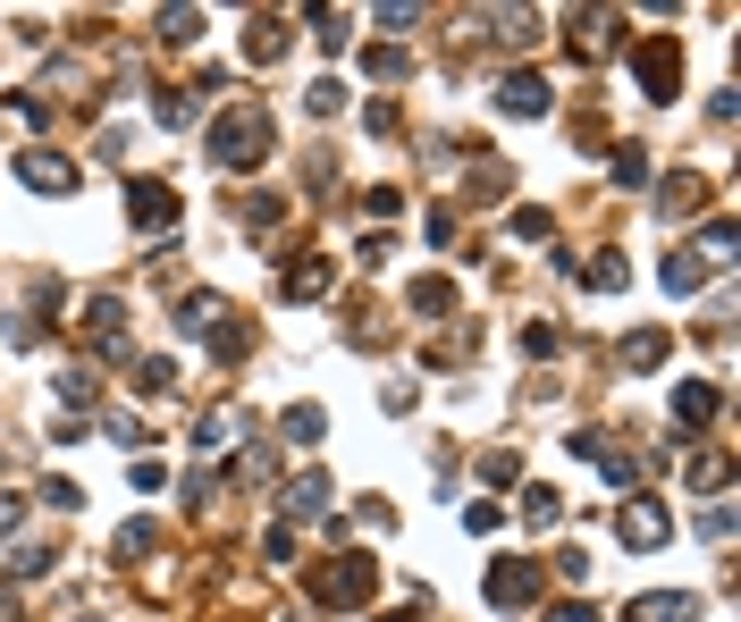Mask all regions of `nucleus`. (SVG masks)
Instances as JSON below:
<instances>
[{
	"instance_id": "obj_1",
	"label": "nucleus",
	"mask_w": 741,
	"mask_h": 622,
	"mask_svg": "<svg viewBox=\"0 0 741 622\" xmlns=\"http://www.w3.org/2000/svg\"><path fill=\"white\" fill-rule=\"evenodd\" d=\"M270 144H279V119L261 101H227L220 119H211V169H261Z\"/></svg>"
},
{
	"instance_id": "obj_2",
	"label": "nucleus",
	"mask_w": 741,
	"mask_h": 622,
	"mask_svg": "<svg viewBox=\"0 0 741 622\" xmlns=\"http://www.w3.org/2000/svg\"><path fill=\"white\" fill-rule=\"evenodd\" d=\"M312 597L355 614V606H371V597H380V563H371V556H337V563H321V572H312Z\"/></svg>"
},
{
	"instance_id": "obj_3",
	"label": "nucleus",
	"mask_w": 741,
	"mask_h": 622,
	"mask_svg": "<svg viewBox=\"0 0 741 622\" xmlns=\"http://www.w3.org/2000/svg\"><path fill=\"white\" fill-rule=\"evenodd\" d=\"M632 76H641L649 101H675L682 94V34H641L632 42Z\"/></svg>"
},
{
	"instance_id": "obj_4",
	"label": "nucleus",
	"mask_w": 741,
	"mask_h": 622,
	"mask_svg": "<svg viewBox=\"0 0 741 622\" xmlns=\"http://www.w3.org/2000/svg\"><path fill=\"white\" fill-rule=\"evenodd\" d=\"M615 538H623L632 556H649V547L675 538V513H666L657 497H623V505H615Z\"/></svg>"
},
{
	"instance_id": "obj_5",
	"label": "nucleus",
	"mask_w": 741,
	"mask_h": 622,
	"mask_svg": "<svg viewBox=\"0 0 741 622\" xmlns=\"http://www.w3.org/2000/svg\"><path fill=\"white\" fill-rule=\"evenodd\" d=\"M531 597H540V563H522V556L489 563V606H497V614H522Z\"/></svg>"
},
{
	"instance_id": "obj_6",
	"label": "nucleus",
	"mask_w": 741,
	"mask_h": 622,
	"mask_svg": "<svg viewBox=\"0 0 741 622\" xmlns=\"http://www.w3.org/2000/svg\"><path fill=\"white\" fill-rule=\"evenodd\" d=\"M127 219L144 227V236H169V227H177V194H169L161 177H135L127 186Z\"/></svg>"
},
{
	"instance_id": "obj_7",
	"label": "nucleus",
	"mask_w": 741,
	"mask_h": 622,
	"mask_svg": "<svg viewBox=\"0 0 741 622\" xmlns=\"http://www.w3.org/2000/svg\"><path fill=\"white\" fill-rule=\"evenodd\" d=\"M17 186H34V194H76V160H60V152H17Z\"/></svg>"
},
{
	"instance_id": "obj_8",
	"label": "nucleus",
	"mask_w": 741,
	"mask_h": 622,
	"mask_svg": "<svg viewBox=\"0 0 741 622\" xmlns=\"http://www.w3.org/2000/svg\"><path fill=\"white\" fill-rule=\"evenodd\" d=\"M548 76H540V67H515V76H506V85H497V110H506V119H540V110H548Z\"/></svg>"
},
{
	"instance_id": "obj_9",
	"label": "nucleus",
	"mask_w": 741,
	"mask_h": 622,
	"mask_svg": "<svg viewBox=\"0 0 741 622\" xmlns=\"http://www.w3.org/2000/svg\"><path fill=\"white\" fill-rule=\"evenodd\" d=\"M279 513H287V522H321L329 513V471H295L287 488H279Z\"/></svg>"
},
{
	"instance_id": "obj_10",
	"label": "nucleus",
	"mask_w": 741,
	"mask_h": 622,
	"mask_svg": "<svg viewBox=\"0 0 741 622\" xmlns=\"http://www.w3.org/2000/svg\"><path fill=\"white\" fill-rule=\"evenodd\" d=\"M287 42H295V26H287V17H279V9H254V26H245V60H254V67H270L279 51H287Z\"/></svg>"
},
{
	"instance_id": "obj_11",
	"label": "nucleus",
	"mask_w": 741,
	"mask_h": 622,
	"mask_svg": "<svg viewBox=\"0 0 741 622\" xmlns=\"http://www.w3.org/2000/svg\"><path fill=\"white\" fill-rule=\"evenodd\" d=\"M623 622H700V597H682V589H649L623 606Z\"/></svg>"
},
{
	"instance_id": "obj_12",
	"label": "nucleus",
	"mask_w": 741,
	"mask_h": 622,
	"mask_svg": "<svg viewBox=\"0 0 741 622\" xmlns=\"http://www.w3.org/2000/svg\"><path fill=\"white\" fill-rule=\"evenodd\" d=\"M565 26H573V51H581V60H598V51H607V34H623V17H607V9H565Z\"/></svg>"
},
{
	"instance_id": "obj_13",
	"label": "nucleus",
	"mask_w": 741,
	"mask_h": 622,
	"mask_svg": "<svg viewBox=\"0 0 741 622\" xmlns=\"http://www.w3.org/2000/svg\"><path fill=\"white\" fill-rule=\"evenodd\" d=\"M682 480H691L700 497H725V480H733V455H725V446H700V455L682 463Z\"/></svg>"
},
{
	"instance_id": "obj_14",
	"label": "nucleus",
	"mask_w": 741,
	"mask_h": 622,
	"mask_svg": "<svg viewBox=\"0 0 741 622\" xmlns=\"http://www.w3.org/2000/svg\"><path fill=\"white\" fill-rule=\"evenodd\" d=\"M716 405H725V396H716L708 378H682V387H675V421H682V430H708Z\"/></svg>"
},
{
	"instance_id": "obj_15",
	"label": "nucleus",
	"mask_w": 741,
	"mask_h": 622,
	"mask_svg": "<svg viewBox=\"0 0 741 622\" xmlns=\"http://www.w3.org/2000/svg\"><path fill=\"white\" fill-rule=\"evenodd\" d=\"M329 278H337V270H329V252H304V261L287 270V303H321Z\"/></svg>"
},
{
	"instance_id": "obj_16",
	"label": "nucleus",
	"mask_w": 741,
	"mask_h": 622,
	"mask_svg": "<svg viewBox=\"0 0 741 622\" xmlns=\"http://www.w3.org/2000/svg\"><path fill=\"white\" fill-rule=\"evenodd\" d=\"M202 337H211V362H245V353H254V328H245L236 311H220V320H211Z\"/></svg>"
},
{
	"instance_id": "obj_17",
	"label": "nucleus",
	"mask_w": 741,
	"mask_h": 622,
	"mask_svg": "<svg viewBox=\"0 0 741 622\" xmlns=\"http://www.w3.org/2000/svg\"><path fill=\"white\" fill-rule=\"evenodd\" d=\"M85 337L119 345V337H127V303H119V295H94V303H85Z\"/></svg>"
},
{
	"instance_id": "obj_18",
	"label": "nucleus",
	"mask_w": 741,
	"mask_h": 622,
	"mask_svg": "<svg viewBox=\"0 0 741 622\" xmlns=\"http://www.w3.org/2000/svg\"><path fill=\"white\" fill-rule=\"evenodd\" d=\"M657 278H666V295H700V278H708V261H700V252H666V261H657Z\"/></svg>"
},
{
	"instance_id": "obj_19",
	"label": "nucleus",
	"mask_w": 741,
	"mask_h": 622,
	"mask_svg": "<svg viewBox=\"0 0 741 622\" xmlns=\"http://www.w3.org/2000/svg\"><path fill=\"white\" fill-rule=\"evenodd\" d=\"M666 328H632V337H623V353H615V362H623V371H657V362H666Z\"/></svg>"
},
{
	"instance_id": "obj_20",
	"label": "nucleus",
	"mask_w": 741,
	"mask_h": 622,
	"mask_svg": "<svg viewBox=\"0 0 741 622\" xmlns=\"http://www.w3.org/2000/svg\"><path fill=\"white\" fill-rule=\"evenodd\" d=\"M236 430H245V412H236V405H227V412H202V421H194V446H202V455H227Z\"/></svg>"
},
{
	"instance_id": "obj_21",
	"label": "nucleus",
	"mask_w": 741,
	"mask_h": 622,
	"mask_svg": "<svg viewBox=\"0 0 741 622\" xmlns=\"http://www.w3.org/2000/svg\"><path fill=\"white\" fill-rule=\"evenodd\" d=\"M481 26H489V34H497V42H515V51H522V42H531V34L548 26V17H540V9H489Z\"/></svg>"
},
{
	"instance_id": "obj_22",
	"label": "nucleus",
	"mask_w": 741,
	"mask_h": 622,
	"mask_svg": "<svg viewBox=\"0 0 741 622\" xmlns=\"http://www.w3.org/2000/svg\"><path fill=\"white\" fill-rule=\"evenodd\" d=\"M127 378H135V396H169V387H177V362H169V353H135Z\"/></svg>"
},
{
	"instance_id": "obj_23",
	"label": "nucleus",
	"mask_w": 741,
	"mask_h": 622,
	"mask_svg": "<svg viewBox=\"0 0 741 622\" xmlns=\"http://www.w3.org/2000/svg\"><path fill=\"white\" fill-rule=\"evenodd\" d=\"M321 430H329L321 405H287V421H279V437H287V446H321Z\"/></svg>"
},
{
	"instance_id": "obj_24",
	"label": "nucleus",
	"mask_w": 741,
	"mask_h": 622,
	"mask_svg": "<svg viewBox=\"0 0 741 622\" xmlns=\"http://www.w3.org/2000/svg\"><path fill=\"white\" fill-rule=\"evenodd\" d=\"M700 202H708V186H700V177H666V186H657V211H666V219L700 211Z\"/></svg>"
},
{
	"instance_id": "obj_25",
	"label": "nucleus",
	"mask_w": 741,
	"mask_h": 622,
	"mask_svg": "<svg viewBox=\"0 0 741 622\" xmlns=\"http://www.w3.org/2000/svg\"><path fill=\"white\" fill-rule=\"evenodd\" d=\"M607 177H615V186H649V152H641V144H615Z\"/></svg>"
},
{
	"instance_id": "obj_26",
	"label": "nucleus",
	"mask_w": 741,
	"mask_h": 622,
	"mask_svg": "<svg viewBox=\"0 0 741 622\" xmlns=\"http://www.w3.org/2000/svg\"><path fill=\"white\" fill-rule=\"evenodd\" d=\"M590 286H598V295H623V286H632V261H623V252H598V261H590Z\"/></svg>"
},
{
	"instance_id": "obj_27",
	"label": "nucleus",
	"mask_w": 741,
	"mask_h": 622,
	"mask_svg": "<svg viewBox=\"0 0 741 622\" xmlns=\"http://www.w3.org/2000/svg\"><path fill=\"white\" fill-rule=\"evenodd\" d=\"M220 295H186V303H177V337H202V328H211V320H220Z\"/></svg>"
},
{
	"instance_id": "obj_28",
	"label": "nucleus",
	"mask_w": 741,
	"mask_h": 622,
	"mask_svg": "<svg viewBox=\"0 0 741 622\" xmlns=\"http://www.w3.org/2000/svg\"><path fill=\"white\" fill-rule=\"evenodd\" d=\"M152 26H161V42H169V51H186L194 34H202V9H161Z\"/></svg>"
},
{
	"instance_id": "obj_29",
	"label": "nucleus",
	"mask_w": 741,
	"mask_h": 622,
	"mask_svg": "<svg viewBox=\"0 0 741 622\" xmlns=\"http://www.w3.org/2000/svg\"><path fill=\"white\" fill-rule=\"evenodd\" d=\"M413 311H421V320H447V311H455V286L447 278H413Z\"/></svg>"
},
{
	"instance_id": "obj_30",
	"label": "nucleus",
	"mask_w": 741,
	"mask_h": 622,
	"mask_svg": "<svg viewBox=\"0 0 741 622\" xmlns=\"http://www.w3.org/2000/svg\"><path fill=\"white\" fill-rule=\"evenodd\" d=\"M270 463H279V455H270V437H254V446L236 455V488H261V480H270Z\"/></svg>"
},
{
	"instance_id": "obj_31",
	"label": "nucleus",
	"mask_w": 741,
	"mask_h": 622,
	"mask_svg": "<svg viewBox=\"0 0 741 622\" xmlns=\"http://www.w3.org/2000/svg\"><path fill=\"white\" fill-rule=\"evenodd\" d=\"M522 513H531V522L548 530V522H565V497H556L548 480H531V488H522Z\"/></svg>"
},
{
	"instance_id": "obj_32",
	"label": "nucleus",
	"mask_w": 741,
	"mask_h": 622,
	"mask_svg": "<svg viewBox=\"0 0 741 622\" xmlns=\"http://www.w3.org/2000/svg\"><path fill=\"white\" fill-rule=\"evenodd\" d=\"M152 547H161V538H152V522H127L119 538H110V556H119V563H144Z\"/></svg>"
},
{
	"instance_id": "obj_33",
	"label": "nucleus",
	"mask_w": 741,
	"mask_h": 622,
	"mask_svg": "<svg viewBox=\"0 0 741 622\" xmlns=\"http://www.w3.org/2000/svg\"><path fill=\"white\" fill-rule=\"evenodd\" d=\"M60 405L94 412V405H101V378H94V371H60Z\"/></svg>"
},
{
	"instance_id": "obj_34",
	"label": "nucleus",
	"mask_w": 741,
	"mask_h": 622,
	"mask_svg": "<svg viewBox=\"0 0 741 622\" xmlns=\"http://www.w3.org/2000/svg\"><path fill=\"white\" fill-rule=\"evenodd\" d=\"M312 26H321V51H346V42H355V17H346V9H312Z\"/></svg>"
},
{
	"instance_id": "obj_35",
	"label": "nucleus",
	"mask_w": 741,
	"mask_h": 622,
	"mask_svg": "<svg viewBox=\"0 0 741 622\" xmlns=\"http://www.w3.org/2000/svg\"><path fill=\"white\" fill-rule=\"evenodd\" d=\"M515 236H522V245H556V227H548L540 202H522V211H515Z\"/></svg>"
},
{
	"instance_id": "obj_36",
	"label": "nucleus",
	"mask_w": 741,
	"mask_h": 622,
	"mask_svg": "<svg viewBox=\"0 0 741 622\" xmlns=\"http://www.w3.org/2000/svg\"><path fill=\"white\" fill-rule=\"evenodd\" d=\"M362 67H371V76H405V51H396V42H362Z\"/></svg>"
},
{
	"instance_id": "obj_37",
	"label": "nucleus",
	"mask_w": 741,
	"mask_h": 622,
	"mask_svg": "<svg viewBox=\"0 0 741 622\" xmlns=\"http://www.w3.org/2000/svg\"><path fill=\"white\" fill-rule=\"evenodd\" d=\"M700 252H708V261H733V219H708V227H700Z\"/></svg>"
},
{
	"instance_id": "obj_38",
	"label": "nucleus",
	"mask_w": 741,
	"mask_h": 622,
	"mask_svg": "<svg viewBox=\"0 0 741 622\" xmlns=\"http://www.w3.org/2000/svg\"><path fill=\"white\" fill-rule=\"evenodd\" d=\"M497 522H506V505H489V497H472V505H464V530H472V538H489Z\"/></svg>"
},
{
	"instance_id": "obj_39",
	"label": "nucleus",
	"mask_w": 741,
	"mask_h": 622,
	"mask_svg": "<svg viewBox=\"0 0 741 622\" xmlns=\"http://www.w3.org/2000/svg\"><path fill=\"white\" fill-rule=\"evenodd\" d=\"M152 119H161V126H194V94H161V101H152Z\"/></svg>"
},
{
	"instance_id": "obj_40",
	"label": "nucleus",
	"mask_w": 741,
	"mask_h": 622,
	"mask_svg": "<svg viewBox=\"0 0 741 622\" xmlns=\"http://www.w3.org/2000/svg\"><path fill=\"white\" fill-rule=\"evenodd\" d=\"M472 186H481V202H497V194L515 186V169H506V160H481V177H472Z\"/></svg>"
},
{
	"instance_id": "obj_41",
	"label": "nucleus",
	"mask_w": 741,
	"mask_h": 622,
	"mask_svg": "<svg viewBox=\"0 0 741 622\" xmlns=\"http://www.w3.org/2000/svg\"><path fill=\"white\" fill-rule=\"evenodd\" d=\"M362 126H371V135H405V110H396V101H371V110H362Z\"/></svg>"
},
{
	"instance_id": "obj_42",
	"label": "nucleus",
	"mask_w": 741,
	"mask_h": 622,
	"mask_svg": "<svg viewBox=\"0 0 741 622\" xmlns=\"http://www.w3.org/2000/svg\"><path fill=\"white\" fill-rule=\"evenodd\" d=\"M42 505H51V513H76V505H85V488H76V480H42Z\"/></svg>"
},
{
	"instance_id": "obj_43",
	"label": "nucleus",
	"mask_w": 741,
	"mask_h": 622,
	"mask_svg": "<svg viewBox=\"0 0 741 622\" xmlns=\"http://www.w3.org/2000/svg\"><path fill=\"white\" fill-rule=\"evenodd\" d=\"M9 110H17V119H26L34 135H42V126H51V101H42V94H9Z\"/></svg>"
},
{
	"instance_id": "obj_44",
	"label": "nucleus",
	"mask_w": 741,
	"mask_h": 622,
	"mask_svg": "<svg viewBox=\"0 0 741 622\" xmlns=\"http://www.w3.org/2000/svg\"><path fill=\"white\" fill-rule=\"evenodd\" d=\"M522 353H531V362H548V353H556V328H548V320H531V328H522Z\"/></svg>"
},
{
	"instance_id": "obj_45",
	"label": "nucleus",
	"mask_w": 741,
	"mask_h": 622,
	"mask_svg": "<svg viewBox=\"0 0 741 622\" xmlns=\"http://www.w3.org/2000/svg\"><path fill=\"white\" fill-rule=\"evenodd\" d=\"M127 480H135V488H169V463H152V455H135V463H127Z\"/></svg>"
},
{
	"instance_id": "obj_46",
	"label": "nucleus",
	"mask_w": 741,
	"mask_h": 622,
	"mask_svg": "<svg viewBox=\"0 0 741 622\" xmlns=\"http://www.w3.org/2000/svg\"><path fill=\"white\" fill-rule=\"evenodd\" d=\"M304 101H312V110H321V119H329V110H346V85H337V76H321V85H312V94H304Z\"/></svg>"
},
{
	"instance_id": "obj_47",
	"label": "nucleus",
	"mask_w": 741,
	"mask_h": 622,
	"mask_svg": "<svg viewBox=\"0 0 741 622\" xmlns=\"http://www.w3.org/2000/svg\"><path fill=\"white\" fill-rule=\"evenodd\" d=\"M101 430L119 437V446H144V421H135V412H110V421H101Z\"/></svg>"
},
{
	"instance_id": "obj_48",
	"label": "nucleus",
	"mask_w": 741,
	"mask_h": 622,
	"mask_svg": "<svg viewBox=\"0 0 741 622\" xmlns=\"http://www.w3.org/2000/svg\"><path fill=\"white\" fill-rule=\"evenodd\" d=\"M51 572V547H17V581H42Z\"/></svg>"
},
{
	"instance_id": "obj_49",
	"label": "nucleus",
	"mask_w": 741,
	"mask_h": 622,
	"mask_svg": "<svg viewBox=\"0 0 741 622\" xmlns=\"http://www.w3.org/2000/svg\"><path fill=\"white\" fill-rule=\"evenodd\" d=\"M355 513H362V530H387V522H396V505H387V497H362Z\"/></svg>"
},
{
	"instance_id": "obj_50",
	"label": "nucleus",
	"mask_w": 741,
	"mask_h": 622,
	"mask_svg": "<svg viewBox=\"0 0 741 622\" xmlns=\"http://www.w3.org/2000/svg\"><path fill=\"white\" fill-rule=\"evenodd\" d=\"M548 622H598V606H581V597H565V606H548Z\"/></svg>"
},
{
	"instance_id": "obj_51",
	"label": "nucleus",
	"mask_w": 741,
	"mask_h": 622,
	"mask_svg": "<svg viewBox=\"0 0 741 622\" xmlns=\"http://www.w3.org/2000/svg\"><path fill=\"white\" fill-rule=\"evenodd\" d=\"M17 522H26V505H17L9 488H0V538H17Z\"/></svg>"
},
{
	"instance_id": "obj_52",
	"label": "nucleus",
	"mask_w": 741,
	"mask_h": 622,
	"mask_svg": "<svg viewBox=\"0 0 741 622\" xmlns=\"http://www.w3.org/2000/svg\"><path fill=\"white\" fill-rule=\"evenodd\" d=\"M380 622H413V614H405V606H396V614H380Z\"/></svg>"
},
{
	"instance_id": "obj_53",
	"label": "nucleus",
	"mask_w": 741,
	"mask_h": 622,
	"mask_svg": "<svg viewBox=\"0 0 741 622\" xmlns=\"http://www.w3.org/2000/svg\"><path fill=\"white\" fill-rule=\"evenodd\" d=\"M304 622H312V614H304Z\"/></svg>"
}]
</instances>
